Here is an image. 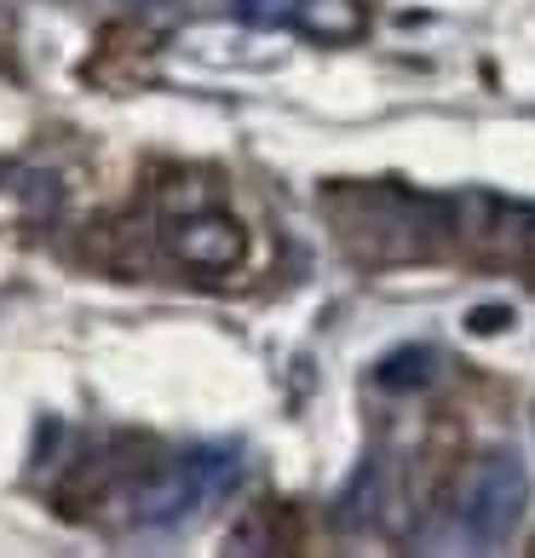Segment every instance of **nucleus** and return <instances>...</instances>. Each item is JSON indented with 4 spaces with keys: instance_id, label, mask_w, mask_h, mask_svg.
<instances>
[{
    "instance_id": "obj_5",
    "label": "nucleus",
    "mask_w": 535,
    "mask_h": 558,
    "mask_svg": "<svg viewBox=\"0 0 535 558\" xmlns=\"http://www.w3.org/2000/svg\"><path fill=\"white\" fill-rule=\"evenodd\" d=\"M380 495H386V466H380V454H368V461L357 466V478L345 484V495H340L335 524L340 530H368L380 519Z\"/></svg>"
},
{
    "instance_id": "obj_3",
    "label": "nucleus",
    "mask_w": 535,
    "mask_h": 558,
    "mask_svg": "<svg viewBox=\"0 0 535 558\" xmlns=\"http://www.w3.org/2000/svg\"><path fill=\"white\" fill-rule=\"evenodd\" d=\"M161 254L196 277L242 271V259H248V225L231 208H219V202L191 208V214H168L161 219Z\"/></svg>"
},
{
    "instance_id": "obj_9",
    "label": "nucleus",
    "mask_w": 535,
    "mask_h": 558,
    "mask_svg": "<svg viewBox=\"0 0 535 558\" xmlns=\"http://www.w3.org/2000/svg\"><path fill=\"white\" fill-rule=\"evenodd\" d=\"M466 328L472 335H501V328H512V312L507 305H478V312L466 317Z\"/></svg>"
},
{
    "instance_id": "obj_4",
    "label": "nucleus",
    "mask_w": 535,
    "mask_h": 558,
    "mask_svg": "<svg viewBox=\"0 0 535 558\" xmlns=\"http://www.w3.org/2000/svg\"><path fill=\"white\" fill-rule=\"evenodd\" d=\"M288 29L305 35L312 47H357L368 35V7L363 0H300Z\"/></svg>"
},
{
    "instance_id": "obj_8",
    "label": "nucleus",
    "mask_w": 535,
    "mask_h": 558,
    "mask_svg": "<svg viewBox=\"0 0 535 558\" xmlns=\"http://www.w3.org/2000/svg\"><path fill=\"white\" fill-rule=\"evenodd\" d=\"M231 7H236L242 24H254V29H277V24H288V17H294L300 0H231Z\"/></svg>"
},
{
    "instance_id": "obj_2",
    "label": "nucleus",
    "mask_w": 535,
    "mask_h": 558,
    "mask_svg": "<svg viewBox=\"0 0 535 558\" xmlns=\"http://www.w3.org/2000/svg\"><path fill=\"white\" fill-rule=\"evenodd\" d=\"M524 512H530V472L512 449H484L461 466L455 495H449V519H455L466 553H496L501 542H512Z\"/></svg>"
},
{
    "instance_id": "obj_10",
    "label": "nucleus",
    "mask_w": 535,
    "mask_h": 558,
    "mask_svg": "<svg viewBox=\"0 0 535 558\" xmlns=\"http://www.w3.org/2000/svg\"><path fill=\"white\" fill-rule=\"evenodd\" d=\"M519 254H524V265H535V214H524V225H519Z\"/></svg>"
},
{
    "instance_id": "obj_7",
    "label": "nucleus",
    "mask_w": 535,
    "mask_h": 558,
    "mask_svg": "<svg viewBox=\"0 0 535 558\" xmlns=\"http://www.w3.org/2000/svg\"><path fill=\"white\" fill-rule=\"evenodd\" d=\"M0 184H7L12 196H24V208L35 219H52L58 208H64V184H58L52 173H35V168H0Z\"/></svg>"
},
{
    "instance_id": "obj_6",
    "label": "nucleus",
    "mask_w": 535,
    "mask_h": 558,
    "mask_svg": "<svg viewBox=\"0 0 535 558\" xmlns=\"http://www.w3.org/2000/svg\"><path fill=\"white\" fill-rule=\"evenodd\" d=\"M438 351L431 345H398V351H386L380 368H375V386L380 391H426L431 380H438Z\"/></svg>"
},
{
    "instance_id": "obj_1",
    "label": "nucleus",
    "mask_w": 535,
    "mask_h": 558,
    "mask_svg": "<svg viewBox=\"0 0 535 558\" xmlns=\"http://www.w3.org/2000/svg\"><path fill=\"white\" fill-rule=\"evenodd\" d=\"M328 214L357 259H415L431 254L443 231L438 202L409 196L398 184H340V191H328Z\"/></svg>"
}]
</instances>
